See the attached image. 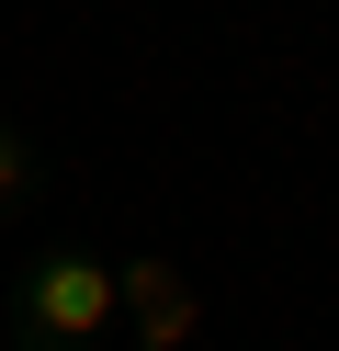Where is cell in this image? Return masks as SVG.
<instances>
[{"label": "cell", "mask_w": 339, "mask_h": 351, "mask_svg": "<svg viewBox=\"0 0 339 351\" xmlns=\"http://www.w3.org/2000/svg\"><path fill=\"white\" fill-rule=\"evenodd\" d=\"M0 306H12V351H113V328H125L102 250H34Z\"/></svg>", "instance_id": "6da1fadb"}, {"label": "cell", "mask_w": 339, "mask_h": 351, "mask_svg": "<svg viewBox=\"0 0 339 351\" xmlns=\"http://www.w3.org/2000/svg\"><path fill=\"white\" fill-rule=\"evenodd\" d=\"M113 306H125V317H136V340H170V351H181V340H192V328H203V306H192V283H181V272H170V261H158V250H147V261H113Z\"/></svg>", "instance_id": "7a4b0ae2"}, {"label": "cell", "mask_w": 339, "mask_h": 351, "mask_svg": "<svg viewBox=\"0 0 339 351\" xmlns=\"http://www.w3.org/2000/svg\"><path fill=\"white\" fill-rule=\"evenodd\" d=\"M34 193H45V147L23 136L12 114H0V215H23V204H34Z\"/></svg>", "instance_id": "3957f363"}, {"label": "cell", "mask_w": 339, "mask_h": 351, "mask_svg": "<svg viewBox=\"0 0 339 351\" xmlns=\"http://www.w3.org/2000/svg\"><path fill=\"white\" fill-rule=\"evenodd\" d=\"M113 351H170V340H113Z\"/></svg>", "instance_id": "277c9868"}]
</instances>
